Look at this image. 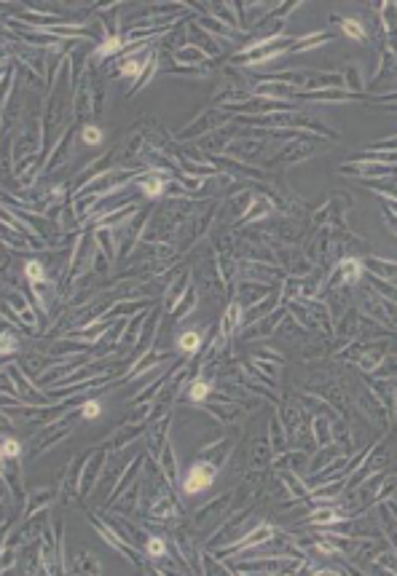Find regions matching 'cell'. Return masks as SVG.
Returning <instances> with one entry per match:
<instances>
[{"mask_svg": "<svg viewBox=\"0 0 397 576\" xmlns=\"http://www.w3.org/2000/svg\"><path fill=\"white\" fill-rule=\"evenodd\" d=\"M212 480H215V466H209V464H196V466L188 469V475H185V480H183V490L188 493V496H193V493H198V490H204V488L212 485Z\"/></svg>", "mask_w": 397, "mask_h": 576, "instance_id": "obj_1", "label": "cell"}, {"mask_svg": "<svg viewBox=\"0 0 397 576\" xmlns=\"http://www.w3.org/2000/svg\"><path fill=\"white\" fill-rule=\"evenodd\" d=\"M140 191H143L148 198H156V196L164 193V180H158V177H148V180L140 182Z\"/></svg>", "mask_w": 397, "mask_h": 576, "instance_id": "obj_2", "label": "cell"}, {"mask_svg": "<svg viewBox=\"0 0 397 576\" xmlns=\"http://www.w3.org/2000/svg\"><path fill=\"white\" fill-rule=\"evenodd\" d=\"M198 343H202V338H198L196 330H188V333H183V335L177 338V346H180L183 351H188V354L198 348Z\"/></svg>", "mask_w": 397, "mask_h": 576, "instance_id": "obj_3", "label": "cell"}, {"mask_svg": "<svg viewBox=\"0 0 397 576\" xmlns=\"http://www.w3.org/2000/svg\"><path fill=\"white\" fill-rule=\"evenodd\" d=\"M341 274H344L346 281H357L360 274H363V265H360V260H344L341 263Z\"/></svg>", "mask_w": 397, "mask_h": 576, "instance_id": "obj_4", "label": "cell"}, {"mask_svg": "<svg viewBox=\"0 0 397 576\" xmlns=\"http://www.w3.org/2000/svg\"><path fill=\"white\" fill-rule=\"evenodd\" d=\"M212 392V383H207V381H196L193 386H191V392H188V397L193 399V402H202V399Z\"/></svg>", "mask_w": 397, "mask_h": 576, "instance_id": "obj_5", "label": "cell"}, {"mask_svg": "<svg viewBox=\"0 0 397 576\" xmlns=\"http://www.w3.org/2000/svg\"><path fill=\"white\" fill-rule=\"evenodd\" d=\"M145 552H148L150 558H161V555L167 552V544L161 542L158 536H150V539H148V544H145Z\"/></svg>", "mask_w": 397, "mask_h": 576, "instance_id": "obj_6", "label": "cell"}, {"mask_svg": "<svg viewBox=\"0 0 397 576\" xmlns=\"http://www.w3.org/2000/svg\"><path fill=\"white\" fill-rule=\"evenodd\" d=\"M81 139H84L86 145H100V142H102V129H97V126H86L84 132H81Z\"/></svg>", "mask_w": 397, "mask_h": 576, "instance_id": "obj_7", "label": "cell"}, {"mask_svg": "<svg viewBox=\"0 0 397 576\" xmlns=\"http://www.w3.org/2000/svg\"><path fill=\"white\" fill-rule=\"evenodd\" d=\"M341 27H344V32L349 35V38H357V40H363V38H365L363 25H357V22H352V19H344V22H341Z\"/></svg>", "mask_w": 397, "mask_h": 576, "instance_id": "obj_8", "label": "cell"}, {"mask_svg": "<svg viewBox=\"0 0 397 576\" xmlns=\"http://www.w3.org/2000/svg\"><path fill=\"white\" fill-rule=\"evenodd\" d=\"M25 274H27V279H30V281H43V279H46V274H43V265H41V263H35V260L25 263Z\"/></svg>", "mask_w": 397, "mask_h": 576, "instance_id": "obj_9", "label": "cell"}, {"mask_svg": "<svg viewBox=\"0 0 397 576\" xmlns=\"http://www.w3.org/2000/svg\"><path fill=\"white\" fill-rule=\"evenodd\" d=\"M0 450H3V456H6V458H14V456H19V450H22V448H19V442H16V440H11V437H8V440H3V448H0Z\"/></svg>", "mask_w": 397, "mask_h": 576, "instance_id": "obj_10", "label": "cell"}, {"mask_svg": "<svg viewBox=\"0 0 397 576\" xmlns=\"http://www.w3.org/2000/svg\"><path fill=\"white\" fill-rule=\"evenodd\" d=\"M100 413H102V405L100 402H86L84 407H81V416H84V418H97Z\"/></svg>", "mask_w": 397, "mask_h": 576, "instance_id": "obj_11", "label": "cell"}, {"mask_svg": "<svg viewBox=\"0 0 397 576\" xmlns=\"http://www.w3.org/2000/svg\"><path fill=\"white\" fill-rule=\"evenodd\" d=\"M115 49H121V40H118V38H108V40H105V46L100 49V56H108V54H113Z\"/></svg>", "mask_w": 397, "mask_h": 576, "instance_id": "obj_12", "label": "cell"}, {"mask_svg": "<svg viewBox=\"0 0 397 576\" xmlns=\"http://www.w3.org/2000/svg\"><path fill=\"white\" fill-rule=\"evenodd\" d=\"M137 73H140V65H137V62H124L121 75H129V78H132V75H137Z\"/></svg>", "mask_w": 397, "mask_h": 576, "instance_id": "obj_13", "label": "cell"}, {"mask_svg": "<svg viewBox=\"0 0 397 576\" xmlns=\"http://www.w3.org/2000/svg\"><path fill=\"white\" fill-rule=\"evenodd\" d=\"M314 520H335V515H330V512H320V515H314Z\"/></svg>", "mask_w": 397, "mask_h": 576, "instance_id": "obj_14", "label": "cell"}, {"mask_svg": "<svg viewBox=\"0 0 397 576\" xmlns=\"http://www.w3.org/2000/svg\"><path fill=\"white\" fill-rule=\"evenodd\" d=\"M8 346H11V348H16V343H14V340H8V338H3V348H6V351H8Z\"/></svg>", "mask_w": 397, "mask_h": 576, "instance_id": "obj_15", "label": "cell"}]
</instances>
